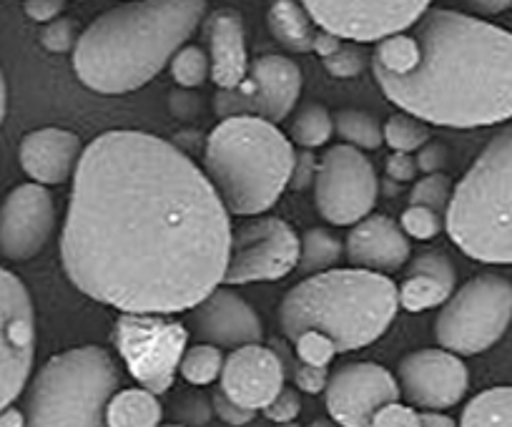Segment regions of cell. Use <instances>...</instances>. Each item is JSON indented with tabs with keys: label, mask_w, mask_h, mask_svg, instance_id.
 I'll list each match as a JSON object with an SVG mask.
<instances>
[{
	"label": "cell",
	"mask_w": 512,
	"mask_h": 427,
	"mask_svg": "<svg viewBox=\"0 0 512 427\" xmlns=\"http://www.w3.org/2000/svg\"><path fill=\"white\" fill-rule=\"evenodd\" d=\"M231 234L224 201L184 151L144 131H106L73 174L61 259L96 302L176 314L224 282Z\"/></svg>",
	"instance_id": "obj_1"
},
{
	"label": "cell",
	"mask_w": 512,
	"mask_h": 427,
	"mask_svg": "<svg viewBox=\"0 0 512 427\" xmlns=\"http://www.w3.org/2000/svg\"><path fill=\"white\" fill-rule=\"evenodd\" d=\"M417 61L407 73H374L397 109L450 129L512 119V33L465 13L435 8L412 31Z\"/></svg>",
	"instance_id": "obj_2"
},
{
	"label": "cell",
	"mask_w": 512,
	"mask_h": 427,
	"mask_svg": "<svg viewBox=\"0 0 512 427\" xmlns=\"http://www.w3.org/2000/svg\"><path fill=\"white\" fill-rule=\"evenodd\" d=\"M204 13L206 0H128L78 36L73 71L103 96L136 91L171 63Z\"/></svg>",
	"instance_id": "obj_3"
},
{
	"label": "cell",
	"mask_w": 512,
	"mask_h": 427,
	"mask_svg": "<svg viewBox=\"0 0 512 427\" xmlns=\"http://www.w3.org/2000/svg\"><path fill=\"white\" fill-rule=\"evenodd\" d=\"M400 309V292L387 274L369 269H327L284 294L279 325L289 340L319 332L339 352L362 350L390 330Z\"/></svg>",
	"instance_id": "obj_4"
},
{
	"label": "cell",
	"mask_w": 512,
	"mask_h": 427,
	"mask_svg": "<svg viewBox=\"0 0 512 427\" xmlns=\"http://www.w3.org/2000/svg\"><path fill=\"white\" fill-rule=\"evenodd\" d=\"M294 146L277 124L231 116L209 134L204 174L236 217H256L277 204L294 174Z\"/></svg>",
	"instance_id": "obj_5"
},
{
	"label": "cell",
	"mask_w": 512,
	"mask_h": 427,
	"mask_svg": "<svg viewBox=\"0 0 512 427\" xmlns=\"http://www.w3.org/2000/svg\"><path fill=\"white\" fill-rule=\"evenodd\" d=\"M445 227L470 259L512 264V124L482 149L452 189Z\"/></svg>",
	"instance_id": "obj_6"
},
{
	"label": "cell",
	"mask_w": 512,
	"mask_h": 427,
	"mask_svg": "<svg viewBox=\"0 0 512 427\" xmlns=\"http://www.w3.org/2000/svg\"><path fill=\"white\" fill-rule=\"evenodd\" d=\"M118 385L103 347H76L51 357L26 395V427H108L106 407Z\"/></svg>",
	"instance_id": "obj_7"
},
{
	"label": "cell",
	"mask_w": 512,
	"mask_h": 427,
	"mask_svg": "<svg viewBox=\"0 0 512 427\" xmlns=\"http://www.w3.org/2000/svg\"><path fill=\"white\" fill-rule=\"evenodd\" d=\"M512 322V282L480 274L462 284L437 314L435 337L442 350L480 355L502 340Z\"/></svg>",
	"instance_id": "obj_8"
},
{
	"label": "cell",
	"mask_w": 512,
	"mask_h": 427,
	"mask_svg": "<svg viewBox=\"0 0 512 427\" xmlns=\"http://www.w3.org/2000/svg\"><path fill=\"white\" fill-rule=\"evenodd\" d=\"M189 332L169 314L123 312L116 319L113 342L128 372L146 390L161 392L174 385Z\"/></svg>",
	"instance_id": "obj_9"
},
{
	"label": "cell",
	"mask_w": 512,
	"mask_h": 427,
	"mask_svg": "<svg viewBox=\"0 0 512 427\" xmlns=\"http://www.w3.org/2000/svg\"><path fill=\"white\" fill-rule=\"evenodd\" d=\"M379 179L367 156L354 146H334L314 176V201L329 224L349 227L369 217L377 204Z\"/></svg>",
	"instance_id": "obj_10"
},
{
	"label": "cell",
	"mask_w": 512,
	"mask_h": 427,
	"mask_svg": "<svg viewBox=\"0 0 512 427\" xmlns=\"http://www.w3.org/2000/svg\"><path fill=\"white\" fill-rule=\"evenodd\" d=\"M319 31L349 43H377L405 33L427 13L432 0H299Z\"/></svg>",
	"instance_id": "obj_11"
},
{
	"label": "cell",
	"mask_w": 512,
	"mask_h": 427,
	"mask_svg": "<svg viewBox=\"0 0 512 427\" xmlns=\"http://www.w3.org/2000/svg\"><path fill=\"white\" fill-rule=\"evenodd\" d=\"M302 93V71L287 56L256 58L249 63V73L236 88L221 91L216 96V114L231 116H256L269 124H279L292 114Z\"/></svg>",
	"instance_id": "obj_12"
},
{
	"label": "cell",
	"mask_w": 512,
	"mask_h": 427,
	"mask_svg": "<svg viewBox=\"0 0 512 427\" xmlns=\"http://www.w3.org/2000/svg\"><path fill=\"white\" fill-rule=\"evenodd\" d=\"M299 264V237L284 219L256 217L231 234L226 284L277 282Z\"/></svg>",
	"instance_id": "obj_13"
},
{
	"label": "cell",
	"mask_w": 512,
	"mask_h": 427,
	"mask_svg": "<svg viewBox=\"0 0 512 427\" xmlns=\"http://www.w3.org/2000/svg\"><path fill=\"white\" fill-rule=\"evenodd\" d=\"M36 355V312L31 292L0 267V412L26 387Z\"/></svg>",
	"instance_id": "obj_14"
},
{
	"label": "cell",
	"mask_w": 512,
	"mask_h": 427,
	"mask_svg": "<svg viewBox=\"0 0 512 427\" xmlns=\"http://www.w3.org/2000/svg\"><path fill=\"white\" fill-rule=\"evenodd\" d=\"M327 410L342 427H372L384 405L400 400L395 375L374 362H349L327 382Z\"/></svg>",
	"instance_id": "obj_15"
},
{
	"label": "cell",
	"mask_w": 512,
	"mask_h": 427,
	"mask_svg": "<svg viewBox=\"0 0 512 427\" xmlns=\"http://www.w3.org/2000/svg\"><path fill=\"white\" fill-rule=\"evenodd\" d=\"M56 204L41 184H21L0 204V254L13 262H28L51 239Z\"/></svg>",
	"instance_id": "obj_16"
},
{
	"label": "cell",
	"mask_w": 512,
	"mask_h": 427,
	"mask_svg": "<svg viewBox=\"0 0 512 427\" xmlns=\"http://www.w3.org/2000/svg\"><path fill=\"white\" fill-rule=\"evenodd\" d=\"M400 390L407 402L440 412L455 407L470 387L465 362L450 350H417L400 362Z\"/></svg>",
	"instance_id": "obj_17"
},
{
	"label": "cell",
	"mask_w": 512,
	"mask_h": 427,
	"mask_svg": "<svg viewBox=\"0 0 512 427\" xmlns=\"http://www.w3.org/2000/svg\"><path fill=\"white\" fill-rule=\"evenodd\" d=\"M196 335L216 347L239 350L246 345H262V317L246 299L226 287H216L206 294L191 314Z\"/></svg>",
	"instance_id": "obj_18"
},
{
	"label": "cell",
	"mask_w": 512,
	"mask_h": 427,
	"mask_svg": "<svg viewBox=\"0 0 512 427\" xmlns=\"http://www.w3.org/2000/svg\"><path fill=\"white\" fill-rule=\"evenodd\" d=\"M221 390L246 410H264L284 387V365L269 347L246 345L221 367Z\"/></svg>",
	"instance_id": "obj_19"
},
{
	"label": "cell",
	"mask_w": 512,
	"mask_h": 427,
	"mask_svg": "<svg viewBox=\"0 0 512 427\" xmlns=\"http://www.w3.org/2000/svg\"><path fill=\"white\" fill-rule=\"evenodd\" d=\"M344 254L349 262L369 272H397L410 259L412 247L407 234L397 222L384 214H369L362 222L354 224L344 242Z\"/></svg>",
	"instance_id": "obj_20"
},
{
	"label": "cell",
	"mask_w": 512,
	"mask_h": 427,
	"mask_svg": "<svg viewBox=\"0 0 512 427\" xmlns=\"http://www.w3.org/2000/svg\"><path fill=\"white\" fill-rule=\"evenodd\" d=\"M81 139L68 129H36L23 136L21 149V166L36 184L53 186L63 184L71 179L81 161Z\"/></svg>",
	"instance_id": "obj_21"
},
{
	"label": "cell",
	"mask_w": 512,
	"mask_h": 427,
	"mask_svg": "<svg viewBox=\"0 0 512 427\" xmlns=\"http://www.w3.org/2000/svg\"><path fill=\"white\" fill-rule=\"evenodd\" d=\"M209 61L211 78L221 91L236 88L249 73V56H246L244 21L234 8H221L211 13L209 26Z\"/></svg>",
	"instance_id": "obj_22"
},
{
	"label": "cell",
	"mask_w": 512,
	"mask_h": 427,
	"mask_svg": "<svg viewBox=\"0 0 512 427\" xmlns=\"http://www.w3.org/2000/svg\"><path fill=\"white\" fill-rule=\"evenodd\" d=\"M455 264L440 252H422L407 267L405 279L397 287L400 307L407 312H425V309L445 304L455 292Z\"/></svg>",
	"instance_id": "obj_23"
},
{
	"label": "cell",
	"mask_w": 512,
	"mask_h": 427,
	"mask_svg": "<svg viewBox=\"0 0 512 427\" xmlns=\"http://www.w3.org/2000/svg\"><path fill=\"white\" fill-rule=\"evenodd\" d=\"M269 33L282 43L284 48L297 53L314 51L317 41V23L312 21L299 0H274L267 13Z\"/></svg>",
	"instance_id": "obj_24"
},
{
	"label": "cell",
	"mask_w": 512,
	"mask_h": 427,
	"mask_svg": "<svg viewBox=\"0 0 512 427\" xmlns=\"http://www.w3.org/2000/svg\"><path fill=\"white\" fill-rule=\"evenodd\" d=\"M164 407L156 392L146 387H131L111 397L106 407L108 427H159Z\"/></svg>",
	"instance_id": "obj_25"
},
{
	"label": "cell",
	"mask_w": 512,
	"mask_h": 427,
	"mask_svg": "<svg viewBox=\"0 0 512 427\" xmlns=\"http://www.w3.org/2000/svg\"><path fill=\"white\" fill-rule=\"evenodd\" d=\"M460 427H512V387H490L472 397Z\"/></svg>",
	"instance_id": "obj_26"
},
{
	"label": "cell",
	"mask_w": 512,
	"mask_h": 427,
	"mask_svg": "<svg viewBox=\"0 0 512 427\" xmlns=\"http://www.w3.org/2000/svg\"><path fill=\"white\" fill-rule=\"evenodd\" d=\"M342 257V242L329 229H307L299 239V264L304 274H319L332 269Z\"/></svg>",
	"instance_id": "obj_27"
},
{
	"label": "cell",
	"mask_w": 512,
	"mask_h": 427,
	"mask_svg": "<svg viewBox=\"0 0 512 427\" xmlns=\"http://www.w3.org/2000/svg\"><path fill=\"white\" fill-rule=\"evenodd\" d=\"M334 129H337V134L349 146H354L359 151H374L384 141L382 126H379V121L369 111L342 109L337 114V119H334Z\"/></svg>",
	"instance_id": "obj_28"
},
{
	"label": "cell",
	"mask_w": 512,
	"mask_h": 427,
	"mask_svg": "<svg viewBox=\"0 0 512 427\" xmlns=\"http://www.w3.org/2000/svg\"><path fill=\"white\" fill-rule=\"evenodd\" d=\"M221 367H224L221 347L204 342V345L189 347V350L184 352V357H181L179 362V375L184 377L186 382H191V385L204 387L219 380Z\"/></svg>",
	"instance_id": "obj_29"
},
{
	"label": "cell",
	"mask_w": 512,
	"mask_h": 427,
	"mask_svg": "<svg viewBox=\"0 0 512 427\" xmlns=\"http://www.w3.org/2000/svg\"><path fill=\"white\" fill-rule=\"evenodd\" d=\"M289 134L304 149H317V146L327 144L329 136L334 134V119L322 103H307L292 121Z\"/></svg>",
	"instance_id": "obj_30"
},
{
	"label": "cell",
	"mask_w": 512,
	"mask_h": 427,
	"mask_svg": "<svg viewBox=\"0 0 512 427\" xmlns=\"http://www.w3.org/2000/svg\"><path fill=\"white\" fill-rule=\"evenodd\" d=\"M382 131L384 141L392 146V151H402V154L420 151L430 141V131H427L425 121L415 119L410 114H395L384 124Z\"/></svg>",
	"instance_id": "obj_31"
},
{
	"label": "cell",
	"mask_w": 512,
	"mask_h": 427,
	"mask_svg": "<svg viewBox=\"0 0 512 427\" xmlns=\"http://www.w3.org/2000/svg\"><path fill=\"white\" fill-rule=\"evenodd\" d=\"M171 76L179 86L196 88L211 76V61L209 53L201 51L199 46H184L176 51L171 58Z\"/></svg>",
	"instance_id": "obj_32"
},
{
	"label": "cell",
	"mask_w": 512,
	"mask_h": 427,
	"mask_svg": "<svg viewBox=\"0 0 512 427\" xmlns=\"http://www.w3.org/2000/svg\"><path fill=\"white\" fill-rule=\"evenodd\" d=\"M452 199V181L447 179L445 174H427L412 186L410 191V204L430 206V209L445 214L447 206H450Z\"/></svg>",
	"instance_id": "obj_33"
},
{
	"label": "cell",
	"mask_w": 512,
	"mask_h": 427,
	"mask_svg": "<svg viewBox=\"0 0 512 427\" xmlns=\"http://www.w3.org/2000/svg\"><path fill=\"white\" fill-rule=\"evenodd\" d=\"M402 232L412 239H420V242H427V239H435L442 229V214L440 211L430 209V206L410 204L405 211H402Z\"/></svg>",
	"instance_id": "obj_34"
},
{
	"label": "cell",
	"mask_w": 512,
	"mask_h": 427,
	"mask_svg": "<svg viewBox=\"0 0 512 427\" xmlns=\"http://www.w3.org/2000/svg\"><path fill=\"white\" fill-rule=\"evenodd\" d=\"M292 345L304 365L317 367H327L329 362L334 360V355L339 352L337 345H334L327 335H319V332H302L297 340H292Z\"/></svg>",
	"instance_id": "obj_35"
},
{
	"label": "cell",
	"mask_w": 512,
	"mask_h": 427,
	"mask_svg": "<svg viewBox=\"0 0 512 427\" xmlns=\"http://www.w3.org/2000/svg\"><path fill=\"white\" fill-rule=\"evenodd\" d=\"M324 68L329 71V76L334 78H352L359 76V73L367 68V53L359 46H352V43H342L332 56L322 58Z\"/></svg>",
	"instance_id": "obj_36"
},
{
	"label": "cell",
	"mask_w": 512,
	"mask_h": 427,
	"mask_svg": "<svg viewBox=\"0 0 512 427\" xmlns=\"http://www.w3.org/2000/svg\"><path fill=\"white\" fill-rule=\"evenodd\" d=\"M76 23L71 18H56V21L46 23L41 33V43L46 51L51 53H73L76 48Z\"/></svg>",
	"instance_id": "obj_37"
},
{
	"label": "cell",
	"mask_w": 512,
	"mask_h": 427,
	"mask_svg": "<svg viewBox=\"0 0 512 427\" xmlns=\"http://www.w3.org/2000/svg\"><path fill=\"white\" fill-rule=\"evenodd\" d=\"M299 412H302V395H299L294 387H282L279 395L264 407V417H269L272 422H292L297 420Z\"/></svg>",
	"instance_id": "obj_38"
},
{
	"label": "cell",
	"mask_w": 512,
	"mask_h": 427,
	"mask_svg": "<svg viewBox=\"0 0 512 427\" xmlns=\"http://www.w3.org/2000/svg\"><path fill=\"white\" fill-rule=\"evenodd\" d=\"M211 405H214L216 417H219L221 422H226V425H231V427L249 425V422L254 420V415H256L254 410H246V407H241L239 402L231 400V397L226 395L221 387H216V392L211 395Z\"/></svg>",
	"instance_id": "obj_39"
},
{
	"label": "cell",
	"mask_w": 512,
	"mask_h": 427,
	"mask_svg": "<svg viewBox=\"0 0 512 427\" xmlns=\"http://www.w3.org/2000/svg\"><path fill=\"white\" fill-rule=\"evenodd\" d=\"M372 427H422V415H417L415 407L400 405V400L384 405L374 415Z\"/></svg>",
	"instance_id": "obj_40"
},
{
	"label": "cell",
	"mask_w": 512,
	"mask_h": 427,
	"mask_svg": "<svg viewBox=\"0 0 512 427\" xmlns=\"http://www.w3.org/2000/svg\"><path fill=\"white\" fill-rule=\"evenodd\" d=\"M417 169L422 174H440L447 166V146L440 141H427L420 151H417Z\"/></svg>",
	"instance_id": "obj_41"
},
{
	"label": "cell",
	"mask_w": 512,
	"mask_h": 427,
	"mask_svg": "<svg viewBox=\"0 0 512 427\" xmlns=\"http://www.w3.org/2000/svg\"><path fill=\"white\" fill-rule=\"evenodd\" d=\"M297 387L302 392H309V395H317V392L327 390V382H329V370L327 367H317V365H299L297 367Z\"/></svg>",
	"instance_id": "obj_42"
},
{
	"label": "cell",
	"mask_w": 512,
	"mask_h": 427,
	"mask_svg": "<svg viewBox=\"0 0 512 427\" xmlns=\"http://www.w3.org/2000/svg\"><path fill=\"white\" fill-rule=\"evenodd\" d=\"M66 0H26V13L31 21L38 23H51L61 18Z\"/></svg>",
	"instance_id": "obj_43"
},
{
	"label": "cell",
	"mask_w": 512,
	"mask_h": 427,
	"mask_svg": "<svg viewBox=\"0 0 512 427\" xmlns=\"http://www.w3.org/2000/svg\"><path fill=\"white\" fill-rule=\"evenodd\" d=\"M417 161L412 154H402V151H395V154L387 159V174L395 181H412L417 176Z\"/></svg>",
	"instance_id": "obj_44"
},
{
	"label": "cell",
	"mask_w": 512,
	"mask_h": 427,
	"mask_svg": "<svg viewBox=\"0 0 512 427\" xmlns=\"http://www.w3.org/2000/svg\"><path fill=\"white\" fill-rule=\"evenodd\" d=\"M314 176H317V164H314L312 154H307V151H304V154H297V161H294V174L289 184H292L294 189H304L309 181H314Z\"/></svg>",
	"instance_id": "obj_45"
},
{
	"label": "cell",
	"mask_w": 512,
	"mask_h": 427,
	"mask_svg": "<svg viewBox=\"0 0 512 427\" xmlns=\"http://www.w3.org/2000/svg\"><path fill=\"white\" fill-rule=\"evenodd\" d=\"M465 3L482 16H497V13H505L507 8H512V0H465Z\"/></svg>",
	"instance_id": "obj_46"
},
{
	"label": "cell",
	"mask_w": 512,
	"mask_h": 427,
	"mask_svg": "<svg viewBox=\"0 0 512 427\" xmlns=\"http://www.w3.org/2000/svg\"><path fill=\"white\" fill-rule=\"evenodd\" d=\"M339 46H342V38L332 36V33H327V31H319L317 41H314V53H319L322 58H327V56H332Z\"/></svg>",
	"instance_id": "obj_47"
},
{
	"label": "cell",
	"mask_w": 512,
	"mask_h": 427,
	"mask_svg": "<svg viewBox=\"0 0 512 427\" xmlns=\"http://www.w3.org/2000/svg\"><path fill=\"white\" fill-rule=\"evenodd\" d=\"M0 427H26V415L13 410V407H6L0 412Z\"/></svg>",
	"instance_id": "obj_48"
},
{
	"label": "cell",
	"mask_w": 512,
	"mask_h": 427,
	"mask_svg": "<svg viewBox=\"0 0 512 427\" xmlns=\"http://www.w3.org/2000/svg\"><path fill=\"white\" fill-rule=\"evenodd\" d=\"M422 427H455V422L445 415H437V412H427V415H422Z\"/></svg>",
	"instance_id": "obj_49"
},
{
	"label": "cell",
	"mask_w": 512,
	"mask_h": 427,
	"mask_svg": "<svg viewBox=\"0 0 512 427\" xmlns=\"http://www.w3.org/2000/svg\"><path fill=\"white\" fill-rule=\"evenodd\" d=\"M6 114H8V86H6V76H3V71H0V126H3V121H6Z\"/></svg>",
	"instance_id": "obj_50"
},
{
	"label": "cell",
	"mask_w": 512,
	"mask_h": 427,
	"mask_svg": "<svg viewBox=\"0 0 512 427\" xmlns=\"http://www.w3.org/2000/svg\"><path fill=\"white\" fill-rule=\"evenodd\" d=\"M309 427H334V425H332V422H327V420H317V422H312Z\"/></svg>",
	"instance_id": "obj_51"
},
{
	"label": "cell",
	"mask_w": 512,
	"mask_h": 427,
	"mask_svg": "<svg viewBox=\"0 0 512 427\" xmlns=\"http://www.w3.org/2000/svg\"><path fill=\"white\" fill-rule=\"evenodd\" d=\"M277 427H299V425H297V422H294V420H292V422H279V425H277Z\"/></svg>",
	"instance_id": "obj_52"
},
{
	"label": "cell",
	"mask_w": 512,
	"mask_h": 427,
	"mask_svg": "<svg viewBox=\"0 0 512 427\" xmlns=\"http://www.w3.org/2000/svg\"><path fill=\"white\" fill-rule=\"evenodd\" d=\"M166 427H184V425H166Z\"/></svg>",
	"instance_id": "obj_53"
}]
</instances>
